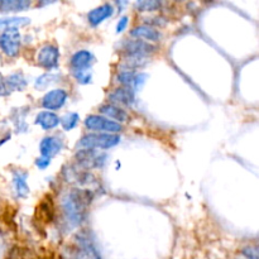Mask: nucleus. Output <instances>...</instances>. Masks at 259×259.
Wrapping results in <instances>:
<instances>
[{
	"mask_svg": "<svg viewBox=\"0 0 259 259\" xmlns=\"http://www.w3.org/2000/svg\"><path fill=\"white\" fill-rule=\"evenodd\" d=\"M94 195L88 189H72L63 196L62 212L66 223L70 227H80L88 217V207L90 206Z\"/></svg>",
	"mask_w": 259,
	"mask_h": 259,
	"instance_id": "nucleus-1",
	"label": "nucleus"
},
{
	"mask_svg": "<svg viewBox=\"0 0 259 259\" xmlns=\"http://www.w3.org/2000/svg\"><path fill=\"white\" fill-rule=\"evenodd\" d=\"M120 143V137L118 134L108 133H89L83 136L78 142L81 148L88 149H109Z\"/></svg>",
	"mask_w": 259,
	"mask_h": 259,
	"instance_id": "nucleus-2",
	"label": "nucleus"
},
{
	"mask_svg": "<svg viewBox=\"0 0 259 259\" xmlns=\"http://www.w3.org/2000/svg\"><path fill=\"white\" fill-rule=\"evenodd\" d=\"M85 126L96 133L118 134L123 131V125L116 121L110 120L103 115H89L85 119Z\"/></svg>",
	"mask_w": 259,
	"mask_h": 259,
	"instance_id": "nucleus-3",
	"label": "nucleus"
},
{
	"mask_svg": "<svg viewBox=\"0 0 259 259\" xmlns=\"http://www.w3.org/2000/svg\"><path fill=\"white\" fill-rule=\"evenodd\" d=\"M106 158V154L100 153L96 149L82 148L76 153V162L83 169L100 168L105 164Z\"/></svg>",
	"mask_w": 259,
	"mask_h": 259,
	"instance_id": "nucleus-4",
	"label": "nucleus"
},
{
	"mask_svg": "<svg viewBox=\"0 0 259 259\" xmlns=\"http://www.w3.org/2000/svg\"><path fill=\"white\" fill-rule=\"evenodd\" d=\"M22 46V35L18 29H7L0 34V50L8 57L18 56Z\"/></svg>",
	"mask_w": 259,
	"mask_h": 259,
	"instance_id": "nucleus-5",
	"label": "nucleus"
},
{
	"mask_svg": "<svg viewBox=\"0 0 259 259\" xmlns=\"http://www.w3.org/2000/svg\"><path fill=\"white\" fill-rule=\"evenodd\" d=\"M121 51L125 57H148L156 52L157 47L144 40L129 39L121 45Z\"/></svg>",
	"mask_w": 259,
	"mask_h": 259,
	"instance_id": "nucleus-6",
	"label": "nucleus"
},
{
	"mask_svg": "<svg viewBox=\"0 0 259 259\" xmlns=\"http://www.w3.org/2000/svg\"><path fill=\"white\" fill-rule=\"evenodd\" d=\"M58 60H60V51L55 45L43 46L38 52V63L46 70H53L57 67Z\"/></svg>",
	"mask_w": 259,
	"mask_h": 259,
	"instance_id": "nucleus-7",
	"label": "nucleus"
},
{
	"mask_svg": "<svg viewBox=\"0 0 259 259\" xmlns=\"http://www.w3.org/2000/svg\"><path fill=\"white\" fill-rule=\"evenodd\" d=\"M68 95L63 89H53L45 94L42 98V106L46 110H58L67 101Z\"/></svg>",
	"mask_w": 259,
	"mask_h": 259,
	"instance_id": "nucleus-8",
	"label": "nucleus"
},
{
	"mask_svg": "<svg viewBox=\"0 0 259 259\" xmlns=\"http://www.w3.org/2000/svg\"><path fill=\"white\" fill-rule=\"evenodd\" d=\"M108 99L113 105L132 106L136 103V93L128 88H118L109 94Z\"/></svg>",
	"mask_w": 259,
	"mask_h": 259,
	"instance_id": "nucleus-9",
	"label": "nucleus"
},
{
	"mask_svg": "<svg viewBox=\"0 0 259 259\" xmlns=\"http://www.w3.org/2000/svg\"><path fill=\"white\" fill-rule=\"evenodd\" d=\"M63 147L62 139L55 136H48L42 139L39 144V152L40 156L46 157V158H52L53 156L58 154Z\"/></svg>",
	"mask_w": 259,
	"mask_h": 259,
	"instance_id": "nucleus-10",
	"label": "nucleus"
},
{
	"mask_svg": "<svg viewBox=\"0 0 259 259\" xmlns=\"http://www.w3.org/2000/svg\"><path fill=\"white\" fill-rule=\"evenodd\" d=\"M94 63V56L90 51H77L71 57V68L72 71L90 70Z\"/></svg>",
	"mask_w": 259,
	"mask_h": 259,
	"instance_id": "nucleus-11",
	"label": "nucleus"
},
{
	"mask_svg": "<svg viewBox=\"0 0 259 259\" xmlns=\"http://www.w3.org/2000/svg\"><path fill=\"white\" fill-rule=\"evenodd\" d=\"M131 37H133L134 39L144 40V42H158L161 39V33L159 30L154 29V28L148 27V25H138V27L133 28L131 30Z\"/></svg>",
	"mask_w": 259,
	"mask_h": 259,
	"instance_id": "nucleus-12",
	"label": "nucleus"
},
{
	"mask_svg": "<svg viewBox=\"0 0 259 259\" xmlns=\"http://www.w3.org/2000/svg\"><path fill=\"white\" fill-rule=\"evenodd\" d=\"M99 111L101 113V115L105 116V118H110V120L113 119V121H116V123L121 124V123H125L128 121L129 116L126 114V111L124 109H121L120 106H116L113 105L110 103H106L104 105H101L99 108Z\"/></svg>",
	"mask_w": 259,
	"mask_h": 259,
	"instance_id": "nucleus-13",
	"label": "nucleus"
},
{
	"mask_svg": "<svg viewBox=\"0 0 259 259\" xmlns=\"http://www.w3.org/2000/svg\"><path fill=\"white\" fill-rule=\"evenodd\" d=\"M114 14V8L111 4H103L100 7L95 8L91 10L88 14V20L91 25L96 27V25L101 24L104 20L110 18Z\"/></svg>",
	"mask_w": 259,
	"mask_h": 259,
	"instance_id": "nucleus-14",
	"label": "nucleus"
},
{
	"mask_svg": "<svg viewBox=\"0 0 259 259\" xmlns=\"http://www.w3.org/2000/svg\"><path fill=\"white\" fill-rule=\"evenodd\" d=\"M28 175L23 171H15L14 177H13V185H14V191L17 197L24 199L29 194V187L27 184Z\"/></svg>",
	"mask_w": 259,
	"mask_h": 259,
	"instance_id": "nucleus-15",
	"label": "nucleus"
},
{
	"mask_svg": "<svg viewBox=\"0 0 259 259\" xmlns=\"http://www.w3.org/2000/svg\"><path fill=\"white\" fill-rule=\"evenodd\" d=\"M35 124H38L45 131H50L60 124V118L57 116V114L51 113V111H40L35 118Z\"/></svg>",
	"mask_w": 259,
	"mask_h": 259,
	"instance_id": "nucleus-16",
	"label": "nucleus"
},
{
	"mask_svg": "<svg viewBox=\"0 0 259 259\" xmlns=\"http://www.w3.org/2000/svg\"><path fill=\"white\" fill-rule=\"evenodd\" d=\"M27 78L24 77L22 72L12 73L5 78V85H7L8 91H23L27 86Z\"/></svg>",
	"mask_w": 259,
	"mask_h": 259,
	"instance_id": "nucleus-17",
	"label": "nucleus"
},
{
	"mask_svg": "<svg viewBox=\"0 0 259 259\" xmlns=\"http://www.w3.org/2000/svg\"><path fill=\"white\" fill-rule=\"evenodd\" d=\"M30 7V2L27 0H0V12H23Z\"/></svg>",
	"mask_w": 259,
	"mask_h": 259,
	"instance_id": "nucleus-18",
	"label": "nucleus"
},
{
	"mask_svg": "<svg viewBox=\"0 0 259 259\" xmlns=\"http://www.w3.org/2000/svg\"><path fill=\"white\" fill-rule=\"evenodd\" d=\"M28 23H29V18L24 17L0 18V29H18L19 27H23Z\"/></svg>",
	"mask_w": 259,
	"mask_h": 259,
	"instance_id": "nucleus-19",
	"label": "nucleus"
},
{
	"mask_svg": "<svg viewBox=\"0 0 259 259\" xmlns=\"http://www.w3.org/2000/svg\"><path fill=\"white\" fill-rule=\"evenodd\" d=\"M58 77H60V76L56 75V73H45V75L39 76V77L35 80L34 86L37 89H39V90H43V89H46L47 86H50L51 83H55L56 81L58 80Z\"/></svg>",
	"mask_w": 259,
	"mask_h": 259,
	"instance_id": "nucleus-20",
	"label": "nucleus"
},
{
	"mask_svg": "<svg viewBox=\"0 0 259 259\" xmlns=\"http://www.w3.org/2000/svg\"><path fill=\"white\" fill-rule=\"evenodd\" d=\"M78 120H80V116L76 113H68L63 116L62 119H60V123L62 124L63 129L65 131H72L73 128H76V125L78 124Z\"/></svg>",
	"mask_w": 259,
	"mask_h": 259,
	"instance_id": "nucleus-21",
	"label": "nucleus"
},
{
	"mask_svg": "<svg viewBox=\"0 0 259 259\" xmlns=\"http://www.w3.org/2000/svg\"><path fill=\"white\" fill-rule=\"evenodd\" d=\"M162 7L161 2H153V0H144V2H137L136 8L139 12H154Z\"/></svg>",
	"mask_w": 259,
	"mask_h": 259,
	"instance_id": "nucleus-22",
	"label": "nucleus"
},
{
	"mask_svg": "<svg viewBox=\"0 0 259 259\" xmlns=\"http://www.w3.org/2000/svg\"><path fill=\"white\" fill-rule=\"evenodd\" d=\"M73 76H75L76 81L82 85H86V83H90L91 80H93V73H91L90 70L85 71H72Z\"/></svg>",
	"mask_w": 259,
	"mask_h": 259,
	"instance_id": "nucleus-23",
	"label": "nucleus"
},
{
	"mask_svg": "<svg viewBox=\"0 0 259 259\" xmlns=\"http://www.w3.org/2000/svg\"><path fill=\"white\" fill-rule=\"evenodd\" d=\"M167 20L164 19L163 17H153V18H147L146 19V25H148V27H152L156 29L157 27H163V25H166Z\"/></svg>",
	"mask_w": 259,
	"mask_h": 259,
	"instance_id": "nucleus-24",
	"label": "nucleus"
},
{
	"mask_svg": "<svg viewBox=\"0 0 259 259\" xmlns=\"http://www.w3.org/2000/svg\"><path fill=\"white\" fill-rule=\"evenodd\" d=\"M242 254L247 259H258V248L255 245H247L242 249Z\"/></svg>",
	"mask_w": 259,
	"mask_h": 259,
	"instance_id": "nucleus-25",
	"label": "nucleus"
},
{
	"mask_svg": "<svg viewBox=\"0 0 259 259\" xmlns=\"http://www.w3.org/2000/svg\"><path fill=\"white\" fill-rule=\"evenodd\" d=\"M128 23H129L128 15L121 17L120 19L118 20V24H116V33H121L123 30H125V28L128 27Z\"/></svg>",
	"mask_w": 259,
	"mask_h": 259,
	"instance_id": "nucleus-26",
	"label": "nucleus"
},
{
	"mask_svg": "<svg viewBox=\"0 0 259 259\" xmlns=\"http://www.w3.org/2000/svg\"><path fill=\"white\" fill-rule=\"evenodd\" d=\"M50 164H51V159L50 158H46V157L40 156L39 158L35 159V166H37L38 168H40V169L47 168V167L50 166Z\"/></svg>",
	"mask_w": 259,
	"mask_h": 259,
	"instance_id": "nucleus-27",
	"label": "nucleus"
},
{
	"mask_svg": "<svg viewBox=\"0 0 259 259\" xmlns=\"http://www.w3.org/2000/svg\"><path fill=\"white\" fill-rule=\"evenodd\" d=\"M9 93L7 89V85H5V77L0 73V96H5Z\"/></svg>",
	"mask_w": 259,
	"mask_h": 259,
	"instance_id": "nucleus-28",
	"label": "nucleus"
}]
</instances>
